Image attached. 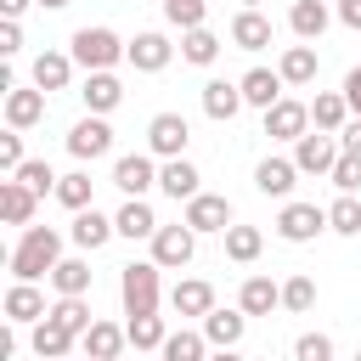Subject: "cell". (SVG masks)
<instances>
[{
  "mask_svg": "<svg viewBox=\"0 0 361 361\" xmlns=\"http://www.w3.org/2000/svg\"><path fill=\"white\" fill-rule=\"evenodd\" d=\"M327 231H338V237H361V197L338 192V203L327 209Z\"/></svg>",
  "mask_w": 361,
  "mask_h": 361,
  "instance_id": "cell-38",
  "label": "cell"
},
{
  "mask_svg": "<svg viewBox=\"0 0 361 361\" xmlns=\"http://www.w3.org/2000/svg\"><path fill=\"white\" fill-rule=\"evenodd\" d=\"M113 226H118V237H130V243H152L158 237V214L147 209V197H124V209L113 214Z\"/></svg>",
  "mask_w": 361,
  "mask_h": 361,
  "instance_id": "cell-24",
  "label": "cell"
},
{
  "mask_svg": "<svg viewBox=\"0 0 361 361\" xmlns=\"http://www.w3.org/2000/svg\"><path fill=\"white\" fill-rule=\"evenodd\" d=\"M338 23L361 34V0H338Z\"/></svg>",
  "mask_w": 361,
  "mask_h": 361,
  "instance_id": "cell-49",
  "label": "cell"
},
{
  "mask_svg": "<svg viewBox=\"0 0 361 361\" xmlns=\"http://www.w3.org/2000/svg\"><path fill=\"white\" fill-rule=\"evenodd\" d=\"M344 102H350V113L361 118V68H350V73H344Z\"/></svg>",
  "mask_w": 361,
  "mask_h": 361,
  "instance_id": "cell-48",
  "label": "cell"
},
{
  "mask_svg": "<svg viewBox=\"0 0 361 361\" xmlns=\"http://www.w3.org/2000/svg\"><path fill=\"white\" fill-rule=\"evenodd\" d=\"M11 180H23L34 197H45V192H56V180H62V175H51V164H45V158H28V164H23Z\"/></svg>",
  "mask_w": 361,
  "mask_h": 361,
  "instance_id": "cell-42",
  "label": "cell"
},
{
  "mask_svg": "<svg viewBox=\"0 0 361 361\" xmlns=\"http://www.w3.org/2000/svg\"><path fill=\"white\" fill-rule=\"evenodd\" d=\"M180 56H186L192 68H209V62L220 56V39H214L209 28H192V34H180Z\"/></svg>",
  "mask_w": 361,
  "mask_h": 361,
  "instance_id": "cell-39",
  "label": "cell"
},
{
  "mask_svg": "<svg viewBox=\"0 0 361 361\" xmlns=\"http://www.w3.org/2000/svg\"><path fill=\"white\" fill-rule=\"evenodd\" d=\"M243 107H248V102H243V85H237V79H209V85H203V113H209L214 124H231Z\"/></svg>",
  "mask_w": 361,
  "mask_h": 361,
  "instance_id": "cell-18",
  "label": "cell"
},
{
  "mask_svg": "<svg viewBox=\"0 0 361 361\" xmlns=\"http://www.w3.org/2000/svg\"><path fill=\"white\" fill-rule=\"evenodd\" d=\"M243 11H259V0H243Z\"/></svg>",
  "mask_w": 361,
  "mask_h": 361,
  "instance_id": "cell-54",
  "label": "cell"
},
{
  "mask_svg": "<svg viewBox=\"0 0 361 361\" xmlns=\"http://www.w3.org/2000/svg\"><path fill=\"white\" fill-rule=\"evenodd\" d=\"M197 333H203L214 350H237V344H243V333H248V316H243V310H220V305H214V310L203 316V327H197Z\"/></svg>",
  "mask_w": 361,
  "mask_h": 361,
  "instance_id": "cell-20",
  "label": "cell"
},
{
  "mask_svg": "<svg viewBox=\"0 0 361 361\" xmlns=\"http://www.w3.org/2000/svg\"><path fill=\"white\" fill-rule=\"evenodd\" d=\"M124 333H130V344H135V350H164V338H169L164 316H130V322H124Z\"/></svg>",
  "mask_w": 361,
  "mask_h": 361,
  "instance_id": "cell-37",
  "label": "cell"
},
{
  "mask_svg": "<svg viewBox=\"0 0 361 361\" xmlns=\"http://www.w3.org/2000/svg\"><path fill=\"white\" fill-rule=\"evenodd\" d=\"M90 186H96V180H90L85 169H73V175H62V180H56V203H62V209H73V214H79V209H96V203H90Z\"/></svg>",
  "mask_w": 361,
  "mask_h": 361,
  "instance_id": "cell-36",
  "label": "cell"
},
{
  "mask_svg": "<svg viewBox=\"0 0 361 361\" xmlns=\"http://www.w3.org/2000/svg\"><path fill=\"white\" fill-rule=\"evenodd\" d=\"M237 85H243V102H248V107H259V113H271V107L282 102V90H288L276 68H248Z\"/></svg>",
  "mask_w": 361,
  "mask_h": 361,
  "instance_id": "cell-17",
  "label": "cell"
},
{
  "mask_svg": "<svg viewBox=\"0 0 361 361\" xmlns=\"http://www.w3.org/2000/svg\"><path fill=\"white\" fill-rule=\"evenodd\" d=\"M186 141H192V124H186V113H152V124H147V152L152 158H186Z\"/></svg>",
  "mask_w": 361,
  "mask_h": 361,
  "instance_id": "cell-4",
  "label": "cell"
},
{
  "mask_svg": "<svg viewBox=\"0 0 361 361\" xmlns=\"http://www.w3.org/2000/svg\"><path fill=\"white\" fill-rule=\"evenodd\" d=\"M231 45L237 51H265L271 45V17L265 11H237L231 17Z\"/></svg>",
  "mask_w": 361,
  "mask_h": 361,
  "instance_id": "cell-29",
  "label": "cell"
},
{
  "mask_svg": "<svg viewBox=\"0 0 361 361\" xmlns=\"http://www.w3.org/2000/svg\"><path fill=\"white\" fill-rule=\"evenodd\" d=\"M124 51H130V45H124L113 28H79L68 56H73L85 73H113V62H124Z\"/></svg>",
  "mask_w": 361,
  "mask_h": 361,
  "instance_id": "cell-2",
  "label": "cell"
},
{
  "mask_svg": "<svg viewBox=\"0 0 361 361\" xmlns=\"http://www.w3.org/2000/svg\"><path fill=\"white\" fill-rule=\"evenodd\" d=\"M350 118H355V113H350L344 90H316V102H310V124H316L322 135H344Z\"/></svg>",
  "mask_w": 361,
  "mask_h": 361,
  "instance_id": "cell-22",
  "label": "cell"
},
{
  "mask_svg": "<svg viewBox=\"0 0 361 361\" xmlns=\"http://www.w3.org/2000/svg\"><path fill=\"white\" fill-rule=\"evenodd\" d=\"M180 220H186L197 237H203V231H220V237H226V231L237 226V220H231V203H226L220 192H197V197L186 203V214H180Z\"/></svg>",
  "mask_w": 361,
  "mask_h": 361,
  "instance_id": "cell-10",
  "label": "cell"
},
{
  "mask_svg": "<svg viewBox=\"0 0 361 361\" xmlns=\"http://www.w3.org/2000/svg\"><path fill=\"white\" fill-rule=\"evenodd\" d=\"M293 180H299V164H293V158H259V169H254V186H259L265 197H288Z\"/></svg>",
  "mask_w": 361,
  "mask_h": 361,
  "instance_id": "cell-27",
  "label": "cell"
},
{
  "mask_svg": "<svg viewBox=\"0 0 361 361\" xmlns=\"http://www.w3.org/2000/svg\"><path fill=\"white\" fill-rule=\"evenodd\" d=\"M276 305H282V288H276L271 276H248L243 293H237V310H243V316H271Z\"/></svg>",
  "mask_w": 361,
  "mask_h": 361,
  "instance_id": "cell-30",
  "label": "cell"
},
{
  "mask_svg": "<svg viewBox=\"0 0 361 361\" xmlns=\"http://www.w3.org/2000/svg\"><path fill=\"white\" fill-rule=\"evenodd\" d=\"M327 23H333V11H327V0H293V11H288V28L310 45V39H322L327 34Z\"/></svg>",
  "mask_w": 361,
  "mask_h": 361,
  "instance_id": "cell-26",
  "label": "cell"
},
{
  "mask_svg": "<svg viewBox=\"0 0 361 361\" xmlns=\"http://www.w3.org/2000/svg\"><path fill=\"white\" fill-rule=\"evenodd\" d=\"M39 118H45V90L11 85V90H6V130H34Z\"/></svg>",
  "mask_w": 361,
  "mask_h": 361,
  "instance_id": "cell-19",
  "label": "cell"
},
{
  "mask_svg": "<svg viewBox=\"0 0 361 361\" xmlns=\"http://www.w3.org/2000/svg\"><path fill=\"white\" fill-rule=\"evenodd\" d=\"M338 158H344L338 135L310 130V135H299V141H293V164H299V175H333V164H338Z\"/></svg>",
  "mask_w": 361,
  "mask_h": 361,
  "instance_id": "cell-6",
  "label": "cell"
},
{
  "mask_svg": "<svg viewBox=\"0 0 361 361\" xmlns=\"http://www.w3.org/2000/svg\"><path fill=\"white\" fill-rule=\"evenodd\" d=\"M338 147L361 158V118H350V124H344V135H338Z\"/></svg>",
  "mask_w": 361,
  "mask_h": 361,
  "instance_id": "cell-50",
  "label": "cell"
},
{
  "mask_svg": "<svg viewBox=\"0 0 361 361\" xmlns=\"http://www.w3.org/2000/svg\"><path fill=\"white\" fill-rule=\"evenodd\" d=\"M316 231H327V209L322 203H282V214H276V237L282 243H316Z\"/></svg>",
  "mask_w": 361,
  "mask_h": 361,
  "instance_id": "cell-7",
  "label": "cell"
},
{
  "mask_svg": "<svg viewBox=\"0 0 361 361\" xmlns=\"http://www.w3.org/2000/svg\"><path fill=\"white\" fill-rule=\"evenodd\" d=\"M355 361H361V350H355Z\"/></svg>",
  "mask_w": 361,
  "mask_h": 361,
  "instance_id": "cell-55",
  "label": "cell"
},
{
  "mask_svg": "<svg viewBox=\"0 0 361 361\" xmlns=\"http://www.w3.org/2000/svg\"><path fill=\"white\" fill-rule=\"evenodd\" d=\"M259 248H265V231H259V226H231V231H226V259L254 265V259H259Z\"/></svg>",
  "mask_w": 361,
  "mask_h": 361,
  "instance_id": "cell-34",
  "label": "cell"
},
{
  "mask_svg": "<svg viewBox=\"0 0 361 361\" xmlns=\"http://www.w3.org/2000/svg\"><path fill=\"white\" fill-rule=\"evenodd\" d=\"M113 231H118V226H113V220H107L102 209H79V214H73V226H68V237H73V243H79L85 254H96V248H102V243H107Z\"/></svg>",
  "mask_w": 361,
  "mask_h": 361,
  "instance_id": "cell-28",
  "label": "cell"
},
{
  "mask_svg": "<svg viewBox=\"0 0 361 361\" xmlns=\"http://www.w3.org/2000/svg\"><path fill=\"white\" fill-rule=\"evenodd\" d=\"M34 209H39V197L23 180H0V214H6V226H28Z\"/></svg>",
  "mask_w": 361,
  "mask_h": 361,
  "instance_id": "cell-31",
  "label": "cell"
},
{
  "mask_svg": "<svg viewBox=\"0 0 361 361\" xmlns=\"http://www.w3.org/2000/svg\"><path fill=\"white\" fill-rule=\"evenodd\" d=\"M327 180H333L338 192H350V197H355V192H361V158H355V152H344V158L333 164V175H327Z\"/></svg>",
  "mask_w": 361,
  "mask_h": 361,
  "instance_id": "cell-45",
  "label": "cell"
},
{
  "mask_svg": "<svg viewBox=\"0 0 361 361\" xmlns=\"http://www.w3.org/2000/svg\"><path fill=\"white\" fill-rule=\"evenodd\" d=\"M164 17H169L180 34H192V28H203L209 6H203V0H164Z\"/></svg>",
  "mask_w": 361,
  "mask_h": 361,
  "instance_id": "cell-41",
  "label": "cell"
},
{
  "mask_svg": "<svg viewBox=\"0 0 361 361\" xmlns=\"http://www.w3.org/2000/svg\"><path fill=\"white\" fill-rule=\"evenodd\" d=\"M23 164H28V158H23V130H6V135H0V169L17 175Z\"/></svg>",
  "mask_w": 361,
  "mask_h": 361,
  "instance_id": "cell-46",
  "label": "cell"
},
{
  "mask_svg": "<svg viewBox=\"0 0 361 361\" xmlns=\"http://www.w3.org/2000/svg\"><path fill=\"white\" fill-rule=\"evenodd\" d=\"M51 322H56V327H68V333H79V338H85V333H90V322H96V316H90V305H85V299H56V305H51Z\"/></svg>",
  "mask_w": 361,
  "mask_h": 361,
  "instance_id": "cell-40",
  "label": "cell"
},
{
  "mask_svg": "<svg viewBox=\"0 0 361 361\" xmlns=\"http://www.w3.org/2000/svg\"><path fill=\"white\" fill-rule=\"evenodd\" d=\"M169 56H175V45H169L164 34H152V28H147V34H135V39H130V51H124V62H130L135 73H164V68H169Z\"/></svg>",
  "mask_w": 361,
  "mask_h": 361,
  "instance_id": "cell-13",
  "label": "cell"
},
{
  "mask_svg": "<svg viewBox=\"0 0 361 361\" xmlns=\"http://www.w3.org/2000/svg\"><path fill=\"white\" fill-rule=\"evenodd\" d=\"M23 51V23H0V56H17Z\"/></svg>",
  "mask_w": 361,
  "mask_h": 361,
  "instance_id": "cell-47",
  "label": "cell"
},
{
  "mask_svg": "<svg viewBox=\"0 0 361 361\" xmlns=\"http://www.w3.org/2000/svg\"><path fill=\"white\" fill-rule=\"evenodd\" d=\"M158 271L152 259H130L124 276H118V299H124V316H158Z\"/></svg>",
  "mask_w": 361,
  "mask_h": 361,
  "instance_id": "cell-3",
  "label": "cell"
},
{
  "mask_svg": "<svg viewBox=\"0 0 361 361\" xmlns=\"http://www.w3.org/2000/svg\"><path fill=\"white\" fill-rule=\"evenodd\" d=\"M51 288H56V299H85L90 293V259H62L51 271Z\"/></svg>",
  "mask_w": 361,
  "mask_h": 361,
  "instance_id": "cell-33",
  "label": "cell"
},
{
  "mask_svg": "<svg viewBox=\"0 0 361 361\" xmlns=\"http://www.w3.org/2000/svg\"><path fill=\"white\" fill-rule=\"evenodd\" d=\"M51 316V305H45V293L34 288V282H11L6 288V322L11 327H34V322H45Z\"/></svg>",
  "mask_w": 361,
  "mask_h": 361,
  "instance_id": "cell-12",
  "label": "cell"
},
{
  "mask_svg": "<svg viewBox=\"0 0 361 361\" xmlns=\"http://www.w3.org/2000/svg\"><path fill=\"white\" fill-rule=\"evenodd\" d=\"M169 310H175V316H209V310H214V288H209L203 276H180V282L169 288Z\"/></svg>",
  "mask_w": 361,
  "mask_h": 361,
  "instance_id": "cell-23",
  "label": "cell"
},
{
  "mask_svg": "<svg viewBox=\"0 0 361 361\" xmlns=\"http://www.w3.org/2000/svg\"><path fill=\"white\" fill-rule=\"evenodd\" d=\"M73 68H79V62H73L68 51H39V56H34V68H28V79H34V90H45V96H51V90H68Z\"/></svg>",
  "mask_w": 361,
  "mask_h": 361,
  "instance_id": "cell-16",
  "label": "cell"
},
{
  "mask_svg": "<svg viewBox=\"0 0 361 361\" xmlns=\"http://www.w3.org/2000/svg\"><path fill=\"white\" fill-rule=\"evenodd\" d=\"M209 361H243V355H237V350H214Z\"/></svg>",
  "mask_w": 361,
  "mask_h": 361,
  "instance_id": "cell-52",
  "label": "cell"
},
{
  "mask_svg": "<svg viewBox=\"0 0 361 361\" xmlns=\"http://www.w3.org/2000/svg\"><path fill=\"white\" fill-rule=\"evenodd\" d=\"M62 265V231H51V226H23V237H17V248H11V276L17 282H39V276H51Z\"/></svg>",
  "mask_w": 361,
  "mask_h": 361,
  "instance_id": "cell-1",
  "label": "cell"
},
{
  "mask_svg": "<svg viewBox=\"0 0 361 361\" xmlns=\"http://www.w3.org/2000/svg\"><path fill=\"white\" fill-rule=\"evenodd\" d=\"M28 6H34V0H0V11H6V23H17V17L28 11Z\"/></svg>",
  "mask_w": 361,
  "mask_h": 361,
  "instance_id": "cell-51",
  "label": "cell"
},
{
  "mask_svg": "<svg viewBox=\"0 0 361 361\" xmlns=\"http://www.w3.org/2000/svg\"><path fill=\"white\" fill-rule=\"evenodd\" d=\"M79 96H85V113H96V118H107L118 102H124V85H118V73H85V85H79Z\"/></svg>",
  "mask_w": 361,
  "mask_h": 361,
  "instance_id": "cell-21",
  "label": "cell"
},
{
  "mask_svg": "<svg viewBox=\"0 0 361 361\" xmlns=\"http://www.w3.org/2000/svg\"><path fill=\"white\" fill-rule=\"evenodd\" d=\"M316 45H288L282 51V62H276V73H282V85H310L316 79Z\"/></svg>",
  "mask_w": 361,
  "mask_h": 361,
  "instance_id": "cell-32",
  "label": "cell"
},
{
  "mask_svg": "<svg viewBox=\"0 0 361 361\" xmlns=\"http://www.w3.org/2000/svg\"><path fill=\"white\" fill-rule=\"evenodd\" d=\"M310 305H316V282H310V276H288V282H282V310L305 316Z\"/></svg>",
  "mask_w": 361,
  "mask_h": 361,
  "instance_id": "cell-43",
  "label": "cell"
},
{
  "mask_svg": "<svg viewBox=\"0 0 361 361\" xmlns=\"http://www.w3.org/2000/svg\"><path fill=\"white\" fill-rule=\"evenodd\" d=\"M28 344H34V355H39V361H73V350H79V333H68V327H56V322L45 316V322H34Z\"/></svg>",
  "mask_w": 361,
  "mask_h": 361,
  "instance_id": "cell-15",
  "label": "cell"
},
{
  "mask_svg": "<svg viewBox=\"0 0 361 361\" xmlns=\"http://www.w3.org/2000/svg\"><path fill=\"white\" fill-rule=\"evenodd\" d=\"M164 361H209V338L203 333H192V327H180V333H169L164 338V350H158Z\"/></svg>",
  "mask_w": 361,
  "mask_h": 361,
  "instance_id": "cell-35",
  "label": "cell"
},
{
  "mask_svg": "<svg viewBox=\"0 0 361 361\" xmlns=\"http://www.w3.org/2000/svg\"><path fill=\"white\" fill-rule=\"evenodd\" d=\"M34 6H45V11H62V6H68V0H34Z\"/></svg>",
  "mask_w": 361,
  "mask_h": 361,
  "instance_id": "cell-53",
  "label": "cell"
},
{
  "mask_svg": "<svg viewBox=\"0 0 361 361\" xmlns=\"http://www.w3.org/2000/svg\"><path fill=\"white\" fill-rule=\"evenodd\" d=\"M113 186H118L124 197H147V192L158 186V164H152V152H124V158L113 164Z\"/></svg>",
  "mask_w": 361,
  "mask_h": 361,
  "instance_id": "cell-9",
  "label": "cell"
},
{
  "mask_svg": "<svg viewBox=\"0 0 361 361\" xmlns=\"http://www.w3.org/2000/svg\"><path fill=\"white\" fill-rule=\"evenodd\" d=\"M293 361H333V338L327 333H299L293 338Z\"/></svg>",
  "mask_w": 361,
  "mask_h": 361,
  "instance_id": "cell-44",
  "label": "cell"
},
{
  "mask_svg": "<svg viewBox=\"0 0 361 361\" xmlns=\"http://www.w3.org/2000/svg\"><path fill=\"white\" fill-rule=\"evenodd\" d=\"M68 152H73L79 164L107 158V152H113V124H107V118H96V113H85V118L68 130Z\"/></svg>",
  "mask_w": 361,
  "mask_h": 361,
  "instance_id": "cell-5",
  "label": "cell"
},
{
  "mask_svg": "<svg viewBox=\"0 0 361 361\" xmlns=\"http://www.w3.org/2000/svg\"><path fill=\"white\" fill-rule=\"evenodd\" d=\"M130 344V333L124 327H113V322H90V333L79 338V350H85V361H118V350Z\"/></svg>",
  "mask_w": 361,
  "mask_h": 361,
  "instance_id": "cell-25",
  "label": "cell"
},
{
  "mask_svg": "<svg viewBox=\"0 0 361 361\" xmlns=\"http://www.w3.org/2000/svg\"><path fill=\"white\" fill-rule=\"evenodd\" d=\"M192 254H197V231L180 220V226H158V237H152V265H164V271H180V265H192Z\"/></svg>",
  "mask_w": 361,
  "mask_h": 361,
  "instance_id": "cell-8",
  "label": "cell"
},
{
  "mask_svg": "<svg viewBox=\"0 0 361 361\" xmlns=\"http://www.w3.org/2000/svg\"><path fill=\"white\" fill-rule=\"evenodd\" d=\"M158 192H164V197H175V203H192V197L203 192V175H197V164H186V158H169V164H158Z\"/></svg>",
  "mask_w": 361,
  "mask_h": 361,
  "instance_id": "cell-14",
  "label": "cell"
},
{
  "mask_svg": "<svg viewBox=\"0 0 361 361\" xmlns=\"http://www.w3.org/2000/svg\"><path fill=\"white\" fill-rule=\"evenodd\" d=\"M265 135H271V141H299V135H310V102L282 96V102L265 113Z\"/></svg>",
  "mask_w": 361,
  "mask_h": 361,
  "instance_id": "cell-11",
  "label": "cell"
}]
</instances>
